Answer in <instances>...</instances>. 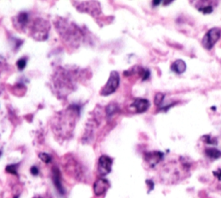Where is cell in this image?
Segmentation results:
<instances>
[{
    "label": "cell",
    "instance_id": "8",
    "mask_svg": "<svg viewBox=\"0 0 221 198\" xmlns=\"http://www.w3.org/2000/svg\"><path fill=\"white\" fill-rule=\"evenodd\" d=\"M52 178H53V183L55 184L56 190H58V192H59L62 196H63L64 194H65V190H64L63 187H62V183H61L60 171H59V170L56 167H55L53 169V177H52Z\"/></svg>",
    "mask_w": 221,
    "mask_h": 198
},
{
    "label": "cell",
    "instance_id": "1",
    "mask_svg": "<svg viewBox=\"0 0 221 198\" xmlns=\"http://www.w3.org/2000/svg\"><path fill=\"white\" fill-rule=\"evenodd\" d=\"M48 29L49 25L47 21L37 18L34 21L30 27V35L32 37H34V39L37 41H45L47 38Z\"/></svg>",
    "mask_w": 221,
    "mask_h": 198
},
{
    "label": "cell",
    "instance_id": "11",
    "mask_svg": "<svg viewBox=\"0 0 221 198\" xmlns=\"http://www.w3.org/2000/svg\"><path fill=\"white\" fill-rule=\"evenodd\" d=\"M205 154L210 157L211 159H219L221 157V152L220 150H218L217 148H214V147H210V148H207L205 150Z\"/></svg>",
    "mask_w": 221,
    "mask_h": 198
},
{
    "label": "cell",
    "instance_id": "18",
    "mask_svg": "<svg viewBox=\"0 0 221 198\" xmlns=\"http://www.w3.org/2000/svg\"><path fill=\"white\" fill-rule=\"evenodd\" d=\"M141 75H142V80H146V79L149 78V77L150 75V73L147 69H142V71H141Z\"/></svg>",
    "mask_w": 221,
    "mask_h": 198
},
{
    "label": "cell",
    "instance_id": "17",
    "mask_svg": "<svg viewBox=\"0 0 221 198\" xmlns=\"http://www.w3.org/2000/svg\"><path fill=\"white\" fill-rule=\"evenodd\" d=\"M200 11H202L204 14H209V13H212V11H213V9H212V6H205V7H202V8H200L199 9Z\"/></svg>",
    "mask_w": 221,
    "mask_h": 198
},
{
    "label": "cell",
    "instance_id": "2",
    "mask_svg": "<svg viewBox=\"0 0 221 198\" xmlns=\"http://www.w3.org/2000/svg\"><path fill=\"white\" fill-rule=\"evenodd\" d=\"M65 25L66 28H62L60 26H57V30L58 32H60V34L62 35V37H65V41H69L71 43H75L76 40L79 42L80 41V37H81V34H80V30H79L78 27L74 28L73 26L74 25V23H67L66 22Z\"/></svg>",
    "mask_w": 221,
    "mask_h": 198
},
{
    "label": "cell",
    "instance_id": "20",
    "mask_svg": "<svg viewBox=\"0 0 221 198\" xmlns=\"http://www.w3.org/2000/svg\"><path fill=\"white\" fill-rule=\"evenodd\" d=\"M30 172H31V174L33 176H37L39 174V170H38V168L36 167V166H32L30 168Z\"/></svg>",
    "mask_w": 221,
    "mask_h": 198
},
{
    "label": "cell",
    "instance_id": "22",
    "mask_svg": "<svg viewBox=\"0 0 221 198\" xmlns=\"http://www.w3.org/2000/svg\"><path fill=\"white\" fill-rule=\"evenodd\" d=\"M146 183L148 185H149V190H153V188H154V183H152V181H149V180H147L146 181Z\"/></svg>",
    "mask_w": 221,
    "mask_h": 198
},
{
    "label": "cell",
    "instance_id": "12",
    "mask_svg": "<svg viewBox=\"0 0 221 198\" xmlns=\"http://www.w3.org/2000/svg\"><path fill=\"white\" fill-rule=\"evenodd\" d=\"M118 110V107L116 104H110L108 106L106 107V115L108 117H110Z\"/></svg>",
    "mask_w": 221,
    "mask_h": 198
},
{
    "label": "cell",
    "instance_id": "3",
    "mask_svg": "<svg viewBox=\"0 0 221 198\" xmlns=\"http://www.w3.org/2000/svg\"><path fill=\"white\" fill-rule=\"evenodd\" d=\"M119 81H120V78H119L118 73L112 71L110 73V78H109L107 83L101 90V92H100L101 95L102 96H108V95H110L113 92H116L117 88L119 85Z\"/></svg>",
    "mask_w": 221,
    "mask_h": 198
},
{
    "label": "cell",
    "instance_id": "13",
    "mask_svg": "<svg viewBox=\"0 0 221 198\" xmlns=\"http://www.w3.org/2000/svg\"><path fill=\"white\" fill-rule=\"evenodd\" d=\"M27 65V59L26 58H21L16 61V66L20 71H23Z\"/></svg>",
    "mask_w": 221,
    "mask_h": 198
},
{
    "label": "cell",
    "instance_id": "25",
    "mask_svg": "<svg viewBox=\"0 0 221 198\" xmlns=\"http://www.w3.org/2000/svg\"><path fill=\"white\" fill-rule=\"evenodd\" d=\"M16 198H17V197H16Z\"/></svg>",
    "mask_w": 221,
    "mask_h": 198
},
{
    "label": "cell",
    "instance_id": "24",
    "mask_svg": "<svg viewBox=\"0 0 221 198\" xmlns=\"http://www.w3.org/2000/svg\"><path fill=\"white\" fill-rule=\"evenodd\" d=\"M35 198H42V197H35Z\"/></svg>",
    "mask_w": 221,
    "mask_h": 198
},
{
    "label": "cell",
    "instance_id": "23",
    "mask_svg": "<svg viewBox=\"0 0 221 198\" xmlns=\"http://www.w3.org/2000/svg\"><path fill=\"white\" fill-rule=\"evenodd\" d=\"M160 3H161V1H158V0L153 1V4H154V5H158V4H160Z\"/></svg>",
    "mask_w": 221,
    "mask_h": 198
},
{
    "label": "cell",
    "instance_id": "7",
    "mask_svg": "<svg viewBox=\"0 0 221 198\" xmlns=\"http://www.w3.org/2000/svg\"><path fill=\"white\" fill-rule=\"evenodd\" d=\"M131 106L135 108L137 113H142V112H145L149 108V102L147 99L137 98L134 101Z\"/></svg>",
    "mask_w": 221,
    "mask_h": 198
},
{
    "label": "cell",
    "instance_id": "15",
    "mask_svg": "<svg viewBox=\"0 0 221 198\" xmlns=\"http://www.w3.org/2000/svg\"><path fill=\"white\" fill-rule=\"evenodd\" d=\"M17 166H18V165H16V164L15 165H9L6 166V171L9 173L14 174V175H17V171H16Z\"/></svg>",
    "mask_w": 221,
    "mask_h": 198
},
{
    "label": "cell",
    "instance_id": "10",
    "mask_svg": "<svg viewBox=\"0 0 221 198\" xmlns=\"http://www.w3.org/2000/svg\"><path fill=\"white\" fill-rule=\"evenodd\" d=\"M29 21V15L26 12H21L16 16L17 28H23Z\"/></svg>",
    "mask_w": 221,
    "mask_h": 198
},
{
    "label": "cell",
    "instance_id": "21",
    "mask_svg": "<svg viewBox=\"0 0 221 198\" xmlns=\"http://www.w3.org/2000/svg\"><path fill=\"white\" fill-rule=\"evenodd\" d=\"M213 175L216 176V177L219 178V180H220L221 181V170H219L218 171H214V172H213Z\"/></svg>",
    "mask_w": 221,
    "mask_h": 198
},
{
    "label": "cell",
    "instance_id": "19",
    "mask_svg": "<svg viewBox=\"0 0 221 198\" xmlns=\"http://www.w3.org/2000/svg\"><path fill=\"white\" fill-rule=\"evenodd\" d=\"M203 138H205V139H203V140L207 144H214V143H216V141H214V140H211V137L209 135H205Z\"/></svg>",
    "mask_w": 221,
    "mask_h": 198
},
{
    "label": "cell",
    "instance_id": "9",
    "mask_svg": "<svg viewBox=\"0 0 221 198\" xmlns=\"http://www.w3.org/2000/svg\"><path fill=\"white\" fill-rule=\"evenodd\" d=\"M186 69H187V65H186L185 61H182V60L175 61L171 66V70L178 74L183 73L186 71Z\"/></svg>",
    "mask_w": 221,
    "mask_h": 198
},
{
    "label": "cell",
    "instance_id": "14",
    "mask_svg": "<svg viewBox=\"0 0 221 198\" xmlns=\"http://www.w3.org/2000/svg\"><path fill=\"white\" fill-rule=\"evenodd\" d=\"M164 97H165L164 94H162V93H157V94L156 95V97H155V101H154L155 104H156L157 106H160V105L162 104V101L164 100Z\"/></svg>",
    "mask_w": 221,
    "mask_h": 198
},
{
    "label": "cell",
    "instance_id": "6",
    "mask_svg": "<svg viewBox=\"0 0 221 198\" xmlns=\"http://www.w3.org/2000/svg\"><path fill=\"white\" fill-rule=\"evenodd\" d=\"M109 186H110L109 182L106 179H105V178H99V179H98L94 183V185H93L94 194L96 196H98V197L104 195L107 191Z\"/></svg>",
    "mask_w": 221,
    "mask_h": 198
},
{
    "label": "cell",
    "instance_id": "4",
    "mask_svg": "<svg viewBox=\"0 0 221 198\" xmlns=\"http://www.w3.org/2000/svg\"><path fill=\"white\" fill-rule=\"evenodd\" d=\"M221 36V30L219 28H212L205 35L202 40V45L207 50H211L215 43L220 40Z\"/></svg>",
    "mask_w": 221,
    "mask_h": 198
},
{
    "label": "cell",
    "instance_id": "16",
    "mask_svg": "<svg viewBox=\"0 0 221 198\" xmlns=\"http://www.w3.org/2000/svg\"><path fill=\"white\" fill-rule=\"evenodd\" d=\"M39 158L44 162V163H49L51 161V156L47 153H45V152H42V153H40L39 154Z\"/></svg>",
    "mask_w": 221,
    "mask_h": 198
},
{
    "label": "cell",
    "instance_id": "5",
    "mask_svg": "<svg viewBox=\"0 0 221 198\" xmlns=\"http://www.w3.org/2000/svg\"><path fill=\"white\" fill-rule=\"evenodd\" d=\"M111 166H112V159L106 155H102L98 159V174L102 177L106 176L111 171Z\"/></svg>",
    "mask_w": 221,
    "mask_h": 198
}]
</instances>
